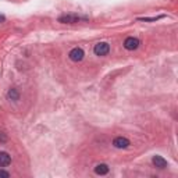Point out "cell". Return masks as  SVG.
Returning <instances> with one entry per match:
<instances>
[{
    "mask_svg": "<svg viewBox=\"0 0 178 178\" xmlns=\"http://www.w3.org/2000/svg\"><path fill=\"white\" fill-rule=\"evenodd\" d=\"M79 20H88V18L86 17H78V15H74V14H66L59 17V22H61V24H74V22H78Z\"/></svg>",
    "mask_w": 178,
    "mask_h": 178,
    "instance_id": "cell-1",
    "label": "cell"
},
{
    "mask_svg": "<svg viewBox=\"0 0 178 178\" xmlns=\"http://www.w3.org/2000/svg\"><path fill=\"white\" fill-rule=\"evenodd\" d=\"M110 51V45L106 42H99L95 45L93 47V53L96 56H106Z\"/></svg>",
    "mask_w": 178,
    "mask_h": 178,
    "instance_id": "cell-2",
    "label": "cell"
},
{
    "mask_svg": "<svg viewBox=\"0 0 178 178\" xmlns=\"http://www.w3.org/2000/svg\"><path fill=\"white\" fill-rule=\"evenodd\" d=\"M84 56H85V53H84V50H82L81 47H74L73 50L70 51L68 57L71 59V60H73V61L78 63V61H81L82 59H84Z\"/></svg>",
    "mask_w": 178,
    "mask_h": 178,
    "instance_id": "cell-3",
    "label": "cell"
},
{
    "mask_svg": "<svg viewBox=\"0 0 178 178\" xmlns=\"http://www.w3.org/2000/svg\"><path fill=\"white\" fill-rule=\"evenodd\" d=\"M138 46H139L138 38L130 36V38H127V39L124 40V47L127 49V50H135V49H138Z\"/></svg>",
    "mask_w": 178,
    "mask_h": 178,
    "instance_id": "cell-4",
    "label": "cell"
},
{
    "mask_svg": "<svg viewBox=\"0 0 178 178\" xmlns=\"http://www.w3.org/2000/svg\"><path fill=\"white\" fill-rule=\"evenodd\" d=\"M113 145L117 149H125L130 146V141H128L127 138H124V136H117V138L113 141Z\"/></svg>",
    "mask_w": 178,
    "mask_h": 178,
    "instance_id": "cell-5",
    "label": "cell"
},
{
    "mask_svg": "<svg viewBox=\"0 0 178 178\" xmlns=\"http://www.w3.org/2000/svg\"><path fill=\"white\" fill-rule=\"evenodd\" d=\"M152 163L154 164V167H157V169H160V170L166 169V167L169 166L167 160L164 159V157H161V156H153V159H152Z\"/></svg>",
    "mask_w": 178,
    "mask_h": 178,
    "instance_id": "cell-6",
    "label": "cell"
},
{
    "mask_svg": "<svg viewBox=\"0 0 178 178\" xmlns=\"http://www.w3.org/2000/svg\"><path fill=\"white\" fill-rule=\"evenodd\" d=\"M11 163V157L6 152H0V167H7Z\"/></svg>",
    "mask_w": 178,
    "mask_h": 178,
    "instance_id": "cell-7",
    "label": "cell"
},
{
    "mask_svg": "<svg viewBox=\"0 0 178 178\" xmlns=\"http://www.w3.org/2000/svg\"><path fill=\"white\" fill-rule=\"evenodd\" d=\"M95 172H96L97 175H106L107 172H109V166L104 164V163L97 164V166L95 167Z\"/></svg>",
    "mask_w": 178,
    "mask_h": 178,
    "instance_id": "cell-8",
    "label": "cell"
},
{
    "mask_svg": "<svg viewBox=\"0 0 178 178\" xmlns=\"http://www.w3.org/2000/svg\"><path fill=\"white\" fill-rule=\"evenodd\" d=\"M166 15L161 14V15H157V17H143V18H138V21H143V22H154V21H159V20L164 18Z\"/></svg>",
    "mask_w": 178,
    "mask_h": 178,
    "instance_id": "cell-9",
    "label": "cell"
},
{
    "mask_svg": "<svg viewBox=\"0 0 178 178\" xmlns=\"http://www.w3.org/2000/svg\"><path fill=\"white\" fill-rule=\"evenodd\" d=\"M7 96H9V99L11 100H18L20 99V93L17 89H10L9 92H7Z\"/></svg>",
    "mask_w": 178,
    "mask_h": 178,
    "instance_id": "cell-10",
    "label": "cell"
},
{
    "mask_svg": "<svg viewBox=\"0 0 178 178\" xmlns=\"http://www.w3.org/2000/svg\"><path fill=\"white\" fill-rule=\"evenodd\" d=\"M10 174L7 171H4V170H0V178H9Z\"/></svg>",
    "mask_w": 178,
    "mask_h": 178,
    "instance_id": "cell-11",
    "label": "cell"
},
{
    "mask_svg": "<svg viewBox=\"0 0 178 178\" xmlns=\"http://www.w3.org/2000/svg\"><path fill=\"white\" fill-rule=\"evenodd\" d=\"M4 20H6V17H4V15H0V22H3Z\"/></svg>",
    "mask_w": 178,
    "mask_h": 178,
    "instance_id": "cell-12",
    "label": "cell"
}]
</instances>
